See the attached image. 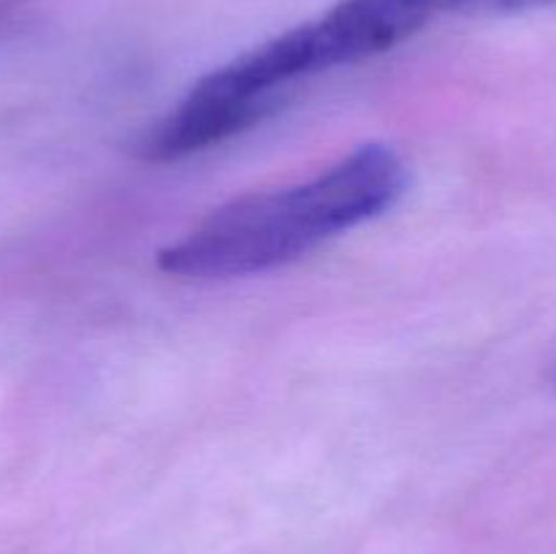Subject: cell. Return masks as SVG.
Wrapping results in <instances>:
<instances>
[{
	"mask_svg": "<svg viewBox=\"0 0 556 554\" xmlns=\"http://www.w3.org/2000/svg\"><path fill=\"white\" fill-rule=\"evenodd\" d=\"M405 188V161L386 144H364L307 182L220 206L163 248L157 266L185 280L271 272L389 212Z\"/></svg>",
	"mask_w": 556,
	"mask_h": 554,
	"instance_id": "6da1fadb",
	"label": "cell"
},
{
	"mask_svg": "<svg viewBox=\"0 0 556 554\" xmlns=\"http://www.w3.org/2000/svg\"><path fill=\"white\" fill-rule=\"evenodd\" d=\"M546 3H556V0H462V11H521Z\"/></svg>",
	"mask_w": 556,
	"mask_h": 554,
	"instance_id": "7a4b0ae2",
	"label": "cell"
},
{
	"mask_svg": "<svg viewBox=\"0 0 556 554\" xmlns=\"http://www.w3.org/2000/svg\"><path fill=\"white\" fill-rule=\"evenodd\" d=\"M9 11H11L9 0H0V25H3V22H5V16H9Z\"/></svg>",
	"mask_w": 556,
	"mask_h": 554,
	"instance_id": "3957f363",
	"label": "cell"
}]
</instances>
